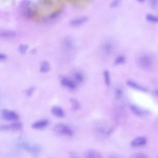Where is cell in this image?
I'll return each instance as SVG.
<instances>
[{
  "instance_id": "cell-1",
  "label": "cell",
  "mask_w": 158,
  "mask_h": 158,
  "mask_svg": "<svg viewBox=\"0 0 158 158\" xmlns=\"http://www.w3.org/2000/svg\"><path fill=\"white\" fill-rule=\"evenodd\" d=\"M54 133L59 136H72L73 134L72 128L67 125L63 123H58L56 124L52 129Z\"/></svg>"
},
{
  "instance_id": "cell-2",
  "label": "cell",
  "mask_w": 158,
  "mask_h": 158,
  "mask_svg": "<svg viewBox=\"0 0 158 158\" xmlns=\"http://www.w3.org/2000/svg\"><path fill=\"white\" fill-rule=\"evenodd\" d=\"M136 63L138 66L141 69L148 70L152 67L153 60L149 55L142 54L138 57Z\"/></svg>"
},
{
  "instance_id": "cell-3",
  "label": "cell",
  "mask_w": 158,
  "mask_h": 158,
  "mask_svg": "<svg viewBox=\"0 0 158 158\" xmlns=\"http://www.w3.org/2000/svg\"><path fill=\"white\" fill-rule=\"evenodd\" d=\"M115 49V43L110 40H105L101 46V51L102 53L106 56H110L114 52Z\"/></svg>"
},
{
  "instance_id": "cell-4",
  "label": "cell",
  "mask_w": 158,
  "mask_h": 158,
  "mask_svg": "<svg viewBox=\"0 0 158 158\" xmlns=\"http://www.w3.org/2000/svg\"><path fill=\"white\" fill-rule=\"evenodd\" d=\"M1 117L7 121H17L19 118V115L14 110L9 109H3L1 112Z\"/></svg>"
},
{
  "instance_id": "cell-5",
  "label": "cell",
  "mask_w": 158,
  "mask_h": 158,
  "mask_svg": "<svg viewBox=\"0 0 158 158\" xmlns=\"http://www.w3.org/2000/svg\"><path fill=\"white\" fill-rule=\"evenodd\" d=\"M62 48L66 52H71L75 49V43L70 36L64 38L62 42Z\"/></svg>"
},
{
  "instance_id": "cell-6",
  "label": "cell",
  "mask_w": 158,
  "mask_h": 158,
  "mask_svg": "<svg viewBox=\"0 0 158 158\" xmlns=\"http://www.w3.org/2000/svg\"><path fill=\"white\" fill-rule=\"evenodd\" d=\"M23 125L20 122H14L9 125H0V131H20L22 129Z\"/></svg>"
},
{
  "instance_id": "cell-7",
  "label": "cell",
  "mask_w": 158,
  "mask_h": 158,
  "mask_svg": "<svg viewBox=\"0 0 158 158\" xmlns=\"http://www.w3.org/2000/svg\"><path fill=\"white\" fill-rule=\"evenodd\" d=\"M88 20V17L87 16H85V15L80 16V17H78L72 19L70 21L69 24L71 27H77L84 25Z\"/></svg>"
},
{
  "instance_id": "cell-8",
  "label": "cell",
  "mask_w": 158,
  "mask_h": 158,
  "mask_svg": "<svg viewBox=\"0 0 158 158\" xmlns=\"http://www.w3.org/2000/svg\"><path fill=\"white\" fill-rule=\"evenodd\" d=\"M131 110L132 111L133 113H134L135 115L139 117H143L145 116L148 114V110L146 109H144L138 106L135 105V104H131L130 106Z\"/></svg>"
},
{
  "instance_id": "cell-9",
  "label": "cell",
  "mask_w": 158,
  "mask_h": 158,
  "mask_svg": "<svg viewBox=\"0 0 158 158\" xmlns=\"http://www.w3.org/2000/svg\"><path fill=\"white\" fill-rule=\"evenodd\" d=\"M127 85L130 87L131 88H133L134 89L141 91V92H144L146 93L148 92V89L146 87L142 86L141 85L136 83V81L131 80H128L127 81Z\"/></svg>"
},
{
  "instance_id": "cell-10",
  "label": "cell",
  "mask_w": 158,
  "mask_h": 158,
  "mask_svg": "<svg viewBox=\"0 0 158 158\" xmlns=\"http://www.w3.org/2000/svg\"><path fill=\"white\" fill-rule=\"evenodd\" d=\"M146 142H147L146 138L144 136H141L133 139L131 141L130 144L132 147L137 148V147H140L145 145Z\"/></svg>"
},
{
  "instance_id": "cell-11",
  "label": "cell",
  "mask_w": 158,
  "mask_h": 158,
  "mask_svg": "<svg viewBox=\"0 0 158 158\" xmlns=\"http://www.w3.org/2000/svg\"><path fill=\"white\" fill-rule=\"evenodd\" d=\"M61 85L65 88L70 90H74L76 88V84L73 80H71L66 77H63L60 80Z\"/></svg>"
},
{
  "instance_id": "cell-12",
  "label": "cell",
  "mask_w": 158,
  "mask_h": 158,
  "mask_svg": "<svg viewBox=\"0 0 158 158\" xmlns=\"http://www.w3.org/2000/svg\"><path fill=\"white\" fill-rule=\"evenodd\" d=\"M17 35V33L13 30H0V38L5 39L14 38Z\"/></svg>"
},
{
  "instance_id": "cell-13",
  "label": "cell",
  "mask_w": 158,
  "mask_h": 158,
  "mask_svg": "<svg viewBox=\"0 0 158 158\" xmlns=\"http://www.w3.org/2000/svg\"><path fill=\"white\" fill-rule=\"evenodd\" d=\"M49 122L46 119H40L32 123L31 127L35 130H41L47 127Z\"/></svg>"
},
{
  "instance_id": "cell-14",
  "label": "cell",
  "mask_w": 158,
  "mask_h": 158,
  "mask_svg": "<svg viewBox=\"0 0 158 158\" xmlns=\"http://www.w3.org/2000/svg\"><path fill=\"white\" fill-rule=\"evenodd\" d=\"M51 113L54 116L57 118H62L65 115L64 110L63 109L58 106H54L51 108Z\"/></svg>"
},
{
  "instance_id": "cell-15",
  "label": "cell",
  "mask_w": 158,
  "mask_h": 158,
  "mask_svg": "<svg viewBox=\"0 0 158 158\" xmlns=\"http://www.w3.org/2000/svg\"><path fill=\"white\" fill-rule=\"evenodd\" d=\"M85 158H102L101 154L94 149H89L85 154Z\"/></svg>"
},
{
  "instance_id": "cell-16",
  "label": "cell",
  "mask_w": 158,
  "mask_h": 158,
  "mask_svg": "<svg viewBox=\"0 0 158 158\" xmlns=\"http://www.w3.org/2000/svg\"><path fill=\"white\" fill-rule=\"evenodd\" d=\"M73 78H74V82L75 84H80L83 82L84 81V75L81 72H75L73 74Z\"/></svg>"
},
{
  "instance_id": "cell-17",
  "label": "cell",
  "mask_w": 158,
  "mask_h": 158,
  "mask_svg": "<svg viewBox=\"0 0 158 158\" xmlns=\"http://www.w3.org/2000/svg\"><path fill=\"white\" fill-rule=\"evenodd\" d=\"M50 70V65L46 60H43L40 66V70L41 73H47Z\"/></svg>"
},
{
  "instance_id": "cell-18",
  "label": "cell",
  "mask_w": 158,
  "mask_h": 158,
  "mask_svg": "<svg viewBox=\"0 0 158 158\" xmlns=\"http://www.w3.org/2000/svg\"><path fill=\"white\" fill-rule=\"evenodd\" d=\"M145 19L146 21L151 23H157L158 22V18L157 16L152 14H147L145 16Z\"/></svg>"
},
{
  "instance_id": "cell-19",
  "label": "cell",
  "mask_w": 158,
  "mask_h": 158,
  "mask_svg": "<svg viewBox=\"0 0 158 158\" xmlns=\"http://www.w3.org/2000/svg\"><path fill=\"white\" fill-rule=\"evenodd\" d=\"M70 102L71 104L72 109L73 110H77L80 108V104L78 100L74 98H70Z\"/></svg>"
},
{
  "instance_id": "cell-20",
  "label": "cell",
  "mask_w": 158,
  "mask_h": 158,
  "mask_svg": "<svg viewBox=\"0 0 158 158\" xmlns=\"http://www.w3.org/2000/svg\"><path fill=\"white\" fill-rule=\"evenodd\" d=\"M103 76L104 79V82L106 86H109L110 85V72L107 70H105L103 72Z\"/></svg>"
},
{
  "instance_id": "cell-21",
  "label": "cell",
  "mask_w": 158,
  "mask_h": 158,
  "mask_svg": "<svg viewBox=\"0 0 158 158\" xmlns=\"http://www.w3.org/2000/svg\"><path fill=\"white\" fill-rule=\"evenodd\" d=\"M126 59L125 57L123 55H119L116 57L114 60V64L115 65H121L125 62Z\"/></svg>"
},
{
  "instance_id": "cell-22",
  "label": "cell",
  "mask_w": 158,
  "mask_h": 158,
  "mask_svg": "<svg viewBox=\"0 0 158 158\" xmlns=\"http://www.w3.org/2000/svg\"><path fill=\"white\" fill-rule=\"evenodd\" d=\"M28 48V46L27 44H20L19 46L18 50H19L20 53H21L22 54H24L27 51Z\"/></svg>"
},
{
  "instance_id": "cell-23",
  "label": "cell",
  "mask_w": 158,
  "mask_h": 158,
  "mask_svg": "<svg viewBox=\"0 0 158 158\" xmlns=\"http://www.w3.org/2000/svg\"><path fill=\"white\" fill-rule=\"evenodd\" d=\"M130 158H148V157L142 152H136L132 154Z\"/></svg>"
},
{
  "instance_id": "cell-24",
  "label": "cell",
  "mask_w": 158,
  "mask_h": 158,
  "mask_svg": "<svg viewBox=\"0 0 158 158\" xmlns=\"http://www.w3.org/2000/svg\"><path fill=\"white\" fill-rule=\"evenodd\" d=\"M122 94H123V92H122V90L118 88L115 89V98L116 99H119L122 98Z\"/></svg>"
},
{
  "instance_id": "cell-25",
  "label": "cell",
  "mask_w": 158,
  "mask_h": 158,
  "mask_svg": "<svg viewBox=\"0 0 158 158\" xmlns=\"http://www.w3.org/2000/svg\"><path fill=\"white\" fill-rule=\"evenodd\" d=\"M121 1H122V0H112V1L111 2V3L110 4V8L117 7L120 5Z\"/></svg>"
},
{
  "instance_id": "cell-26",
  "label": "cell",
  "mask_w": 158,
  "mask_h": 158,
  "mask_svg": "<svg viewBox=\"0 0 158 158\" xmlns=\"http://www.w3.org/2000/svg\"><path fill=\"white\" fill-rule=\"evenodd\" d=\"M151 5L152 8L156 9L157 6V0H150Z\"/></svg>"
},
{
  "instance_id": "cell-27",
  "label": "cell",
  "mask_w": 158,
  "mask_h": 158,
  "mask_svg": "<svg viewBox=\"0 0 158 158\" xmlns=\"http://www.w3.org/2000/svg\"><path fill=\"white\" fill-rule=\"evenodd\" d=\"M7 58V56L5 54L0 53V61H2L6 60Z\"/></svg>"
},
{
  "instance_id": "cell-28",
  "label": "cell",
  "mask_w": 158,
  "mask_h": 158,
  "mask_svg": "<svg viewBox=\"0 0 158 158\" xmlns=\"http://www.w3.org/2000/svg\"><path fill=\"white\" fill-rule=\"evenodd\" d=\"M33 88H30L28 90V91L27 92V95H28V96H30V95L31 94V93H33Z\"/></svg>"
},
{
  "instance_id": "cell-29",
  "label": "cell",
  "mask_w": 158,
  "mask_h": 158,
  "mask_svg": "<svg viewBox=\"0 0 158 158\" xmlns=\"http://www.w3.org/2000/svg\"><path fill=\"white\" fill-rule=\"evenodd\" d=\"M137 1L140 2V3H142V2H143L144 1V0H137Z\"/></svg>"
},
{
  "instance_id": "cell-30",
  "label": "cell",
  "mask_w": 158,
  "mask_h": 158,
  "mask_svg": "<svg viewBox=\"0 0 158 158\" xmlns=\"http://www.w3.org/2000/svg\"><path fill=\"white\" fill-rule=\"evenodd\" d=\"M109 158H120V157H117V156H111V157H110Z\"/></svg>"
},
{
  "instance_id": "cell-31",
  "label": "cell",
  "mask_w": 158,
  "mask_h": 158,
  "mask_svg": "<svg viewBox=\"0 0 158 158\" xmlns=\"http://www.w3.org/2000/svg\"><path fill=\"white\" fill-rule=\"evenodd\" d=\"M71 158H78V157H76V156H72V157H71Z\"/></svg>"
}]
</instances>
